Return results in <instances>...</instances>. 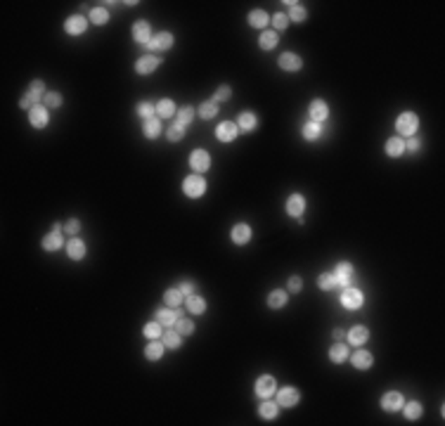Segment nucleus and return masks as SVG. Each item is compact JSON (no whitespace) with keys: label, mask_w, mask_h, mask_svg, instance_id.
<instances>
[{"label":"nucleus","mask_w":445,"mask_h":426,"mask_svg":"<svg viewBox=\"0 0 445 426\" xmlns=\"http://www.w3.org/2000/svg\"><path fill=\"white\" fill-rule=\"evenodd\" d=\"M163 298H166V303H168L171 308H178L180 303H183V292H180V289H168Z\"/></svg>","instance_id":"obj_40"},{"label":"nucleus","mask_w":445,"mask_h":426,"mask_svg":"<svg viewBox=\"0 0 445 426\" xmlns=\"http://www.w3.org/2000/svg\"><path fill=\"white\" fill-rule=\"evenodd\" d=\"M145 355H147V360H159L163 355V344H159L157 339H152V344L147 346Z\"/></svg>","instance_id":"obj_34"},{"label":"nucleus","mask_w":445,"mask_h":426,"mask_svg":"<svg viewBox=\"0 0 445 426\" xmlns=\"http://www.w3.org/2000/svg\"><path fill=\"white\" fill-rule=\"evenodd\" d=\"M171 45H173V36H171V33H166V31H159L154 38L149 40L147 48H154V50H168Z\"/></svg>","instance_id":"obj_15"},{"label":"nucleus","mask_w":445,"mask_h":426,"mask_svg":"<svg viewBox=\"0 0 445 426\" xmlns=\"http://www.w3.org/2000/svg\"><path fill=\"white\" fill-rule=\"evenodd\" d=\"M346 336H348V341H351L353 346H363L365 341L369 339V332H367V327H363V324H355Z\"/></svg>","instance_id":"obj_16"},{"label":"nucleus","mask_w":445,"mask_h":426,"mask_svg":"<svg viewBox=\"0 0 445 426\" xmlns=\"http://www.w3.org/2000/svg\"><path fill=\"white\" fill-rule=\"evenodd\" d=\"M43 102H45V106H59L62 105V95L59 93H45L43 95Z\"/></svg>","instance_id":"obj_49"},{"label":"nucleus","mask_w":445,"mask_h":426,"mask_svg":"<svg viewBox=\"0 0 445 426\" xmlns=\"http://www.w3.org/2000/svg\"><path fill=\"white\" fill-rule=\"evenodd\" d=\"M173 327H176V332L180 334V336H183V334H192V332H194V324H192L189 320H185L183 315L176 320V324H173Z\"/></svg>","instance_id":"obj_42"},{"label":"nucleus","mask_w":445,"mask_h":426,"mask_svg":"<svg viewBox=\"0 0 445 426\" xmlns=\"http://www.w3.org/2000/svg\"><path fill=\"white\" fill-rule=\"evenodd\" d=\"M320 133H322V131H320V123H315V121H311V123H306V126H303V137H306V140H317V137H320Z\"/></svg>","instance_id":"obj_36"},{"label":"nucleus","mask_w":445,"mask_h":426,"mask_svg":"<svg viewBox=\"0 0 445 426\" xmlns=\"http://www.w3.org/2000/svg\"><path fill=\"white\" fill-rule=\"evenodd\" d=\"M183 192L192 197V199H199L204 192H206V183H204L202 175H187L185 183H183Z\"/></svg>","instance_id":"obj_1"},{"label":"nucleus","mask_w":445,"mask_h":426,"mask_svg":"<svg viewBox=\"0 0 445 426\" xmlns=\"http://www.w3.org/2000/svg\"><path fill=\"white\" fill-rule=\"evenodd\" d=\"M280 67H282L284 71H298V69H301V57L294 54V53L280 54Z\"/></svg>","instance_id":"obj_18"},{"label":"nucleus","mask_w":445,"mask_h":426,"mask_svg":"<svg viewBox=\"0 0 445 426\" xmlns=\"http://www.w3.org/2000/svg\"><path fill=\"white\" fill-rule=\"evenodd\" d=\"M381 407H384L386 412H395V410H400V407H403V396H400L398 391H389V393H384V398H381Z\"/></svg>","instance_id":"obj_7"},{"label":"nucleus","mask_w":445,"mask_h":426,"mask_svg":"<svg viewBox=\"0 0 445 426\" xmlns=\"http://www.w3.org/2000/svg\"><path fill=\"white\" fill-rule=\"evenodd\" d=\"M189 166H192L197 173L209 171V166H211V157H209V152H204V149H194V152H192V157H189Z\"/></svg>","instance_id":"obj_4"},{"label":"nucleus","mask_w":445,"mask_h":426,"mask_svg":"<svg viewBox=\"0 0 445 426\" xmlns=\"http://www.w3.org/2000/svg\"><path fill=\"white\" fill-rule=\"evenodd\" d=\"M405 417H407V419H419V417H421V402H417V400L407 402V405H405Z\"/></svg>","instance_id":"obj_41"},{"label":"nucleus","mask_w":445,"mask_h":426,"mask_svg":"<svg viewBox=\"0 0 445 426\" xmlns=\"http://www.w3.org/2000/svg\"><path fill=\"white\" fill-rule=\"evenodd\" d=\"M64 28H67V33H71V36H81L83 31L88 28V22H85V17H81V14H74V17L67 19Z\"/></svg>","instance_id":"obj_9"},{"label":"nucleus","mask_w":445,"mask_h":426,"mask_svg":"<svg viewBox=\"0 0 445 426\" xmlns=\"http://www.w3.org/2000/svg\"><path fill=\"white\" fill-rule=\"evenodd\" d=\"M176 123L180 128H187V123L194 119V106H183V109H178L176 111Z\"/></svg>","instance_id":"obj_25"},{"label":"nucleus","mask_w":445,"mask_h":426,"mask_svg":"<svg viewBox=\"0 0 445 426\" xmlns=\"http://www.w3.org/2000/svg\"><path fill=\"white\" fill-rule=\"evenodd\" d=\"M28 93H33V95H38V97H43V95H45V83H43V80H33V83L28 85Z\"/></svg>","instance_id":"obj_52"},{"label":"nucleus","mask_w":445,"mask_h":426,"mask_svg":"<svg viewBox=\"0 0 445 426\" xmlns=\"http://www.w3.org/2000/svg\"><path fill=\"white\" fill-rule=\"evenodd\" d=\"M334 277H337V284L339 287H351L353 282V266L351 263H339L337 266V272H334Z\"/></svg>","instance_id":"obj_8"},{"label":"nucleus","mask_w":445,"mask_h":426,"mask_svg":"<svg viewBox=\"0 0 445 426\" xmlns=\"http://www.w3.org/2000/svg\"><path fill=\"white\" fill-rule=\"evenodd\" d=\"M187 308L194 313V315H202L204 310H206V301H204L202 296L192 293V296H187Z\"/></svg>","instance_id":"obj_29"},{"label":"nucleus","mask_w":445,"mask_h":426,"mask_svg":"<svg viewBox=\"0 0 445 426\" xmlns=\"http://www.w3.org/2000/svg\"><path fill=\"white\" fill-rule=\"evenodd\" d=\"M405 147H407L410 152H417L419 147H421V142H419L417 137H410V140H407V145H405Z\"/></svg>","instance_id":"obj_56"},{"label":"nucleus","mask_w":445,"mask_h":426,"mask_svg":"<svg viewBox=\"0 0 445 426\" xmlns=\"http://www.w3.org/2000/svg\"><path fill=\"white\" fill-rule=\"evenodd\" d=\"M417 126H419L417 114H412V111H405V114H400V116H398V121H395V131H398L400 135H415Z\"/></svg>","instance_id":"obj_2"},{"label":"nucleus","mask_w":445,"mask_h":426,"mask_svg":"<svg viewBox=\"0 0 445 426\" xmlns=\"http://www.w3.org/2000/svg\"><path fill=\"white\" fill-rule=\"evenodd\" d=\"M249 240H251V227L249 225L237 223V225L232 227V241H235V244H246Z\"/></svg>","instance_id":"obj_20"},{"label":"nucleus","mask_w":445,"mask_h":426,"mask_svg":"<svg viewBox=\"0 0 445 426\" xmlns=\"http://www.w3.org/2000/svg\"><path fill=\"white\" fill-rule=\"evenodd\" d=\"M298 400H301V393H298L296 388H291V386L282 388V391H280V396H277V402H280L282 407H294Z\"/></svg>","instance_id":"obj_10"},{"label":"nucleus","mask_w":445,"mask_h":426,"mask_svg":"<svg viewBox=\"0 0 445 426\" xmlns=\"http://www.w3.org/2000/svg\"><path fill=\"white\" fill-rule=\"evenodd\" d=\"M216 135L220 142H232L235 137H237V126L235 123H220L216 128Z\"/></svg>","instance_id":"obj_17"},{"label":"nucleus","mask_w":445,"mask_h":426,"mask_svg":"<svg viewBox=\"0 0 445 426\" xmlns=\"http://www.w3.org/2000/svg\"><path fill=\"white\" fill-rule=\"evenodd\" d=\"M353 365H355L358 370H369V367H372V355H369L367 350H355V353H353Z\"/></svg>","instance_id":"obj_23"},{"label":"nucleus","mask_w":445,"mask_h":426,"mask_svg":"<svg viewBox=\"0 0 445 426\" xmlns=\"http://www.w3.org/2000/svg\"><path fill=\"white\" fill-rule=\"evenodd\" d=\"M159 67V57H152V54H147V57H140L137 62H135V71L137 74H152L154 69Z\"/></svg>","instance_id":"obj_12"},{"label":"nucleus","mask_w":445,"mask_h":426,"mask_svg":"<svg viewBox=\"0 0 445 426\" xmlns=\"http://www.w3.org/2000/svg\"><path fill=\"white\" fill-rule=\"evenodd\" d=\"M216 114H218L216 102H204V105L199 106V116H202V119H213Z\"/></svg>","instance_id":"obj_43"},{"label":"nucleus","mask_w":445,"mask_h":426,"mask_svg":"<svg viewBox=\"0 0 445 426\" xmlns=\"http://www.w3.org/2000/svg\"><path fill=\"white\" fill-rule=\"evenodd\" d=\"M343 336H346V334H343V329H334V339H337V341H341Z\"/></svg>","instance_id":"obj_57"},{"label":"nucleus","mask_w":445,"mask_h":426,"mask_svg":"<svg viewBox=\"0 0 445 426\" xmlns=\"http://www.w3.org/2000/svg\"><path fill=\"white\" fill-rule=\"evenodd\" d=\"M38 100H41V97H38V95H33V93H24V97H22V100H19V105L24 106V109H33V106H36V102H38Z\"/></svg>","instance_id":"obj_47"},{"label":"nucleus","mask_w":445,"mask_h":426,"mask_svg":"<svg viewBox=\"0 0 445 426\" xmlns=\"http://www.w3.org/2000/svg\"><path fill=\"white\" fill-rule=\"evenodd\" d=\"M133 38L140 43V45H145L147 48L149 40H152V33H149V24L147 22H135L133 27Z\"/></svg>","instance_id":"obj_13"},{"label":"nucleus","mask_w":445,"mask_h":426,"mask_svg":"<svg viewBox=\"0 0 445 426\" xmlns=\"http://www.w3.org/2000/svg\"><path fill=\"white\" fill-rule=\"evenodd\" d=\"M275 391H277V386H275V379H272L270 374L258 376V381H256V396L258 398H270Z\"/></svg>","instance_id":"obj_5"},{"label":"nucleus","mask_w":445,"mask_h":426,"mask_svg":"<svg viewBox=\"0 0 445 426\" xmlns=\"http://www.w3.org/2000/svg\"><path fill=\"white\" fill-rule=\"evenodd\" d=\"M67 253L69 258H74V261H81L83 256H85V244L81 240H71L67 244Z\"/></svg>","instance_id":"obj_22"},{"label":"nucleus","mask_w":445,"mask_h":426,"mask_svg":"<svg viewBox=\"0 0 445 426\" xmlns=\"http://www.w3.org/2000/svg\"><path fill=\"white\" fill-rule=\"evenodd\" d=\"M107 19H109V12L105 10V7H95V10H90V22L93 24H107Z\"/></svg>","instance_id":"obj_39"},{"label":"nucleus","mask_w":445,"mask_h":426,"mask_svg":"<svg viewBox=\"0 0 445 426\" xmlns=\"http://www.w3.org/2000/svg\"><path fill=\"white\" fill-rule=\"evenodd\" d=\"M329 358L334 360V362H343V360L348 358V348L343 346V344H334V346L329 348Z\"/></svg>","instance_id":"obj_33"},{"label":"nucleus","mask_w":445,"mask_h":426,"mask_svg":"<svg viewBox=\"0 0 445 426\" xmlns=\"http://www.w3.org/2000/svg\"><path fill=\"white\" fill-rule=\"evenodd\" d=\"M287 5H291V12H289V19H294V22H303L308 12H306V7L303 5H298V2H287Z\"/></svg>","instance_id":"obj_38"},{"label":"nucleus","mask_w":445,"mask_h":426,"mask_svg":"<svg viewBox=\"0 0 445 426\" xmlns=\"http://www.w3.org/2000/svg\"><path fill=\"white\" fill-rule=\"evenodd\" d=\"M166 135H168V140H171V142H178V140H183V135H185V128H180L178 123H173V126H168Z\"/></svg>","instance_id":"obj_45"},{"label":"nucleus","mask_w":445,"mask_h":426,"mask_svg":"<svg viewBox=\"0 0 445 426\" xmlns=\"http://www.w3.org/2000/svg\"><path fill=\"white\" fill-rule=\"evenodd\" d=\"M28 121L33 128H45L48 126V106L36 105L33 109H28Z\"/></svg>","instance_id":"obj_6"},{"label":"nucleus","mask_w":445,"mask_h":426,"mask_svg":"<svg viewBox=\"0 0 445 426\" xmlns=\"http://www.w3.org/2000/svg\"><path fill=\"white\" fill-rule=\"evenodd\" d=\"M363 292L360 289H355V287H346L343 289V293H341V303H343V308H348V310H358V308L363 306Z\"/></svg>","instance_id":"obj_3"},{"label":"nucleus","mask_w":445,"mask_h":426,"mask_svg":"<svg viewBox=\"0 0 445 426\" xmlns=\"http://www.w3.org/2000/svg\"><path fill=\"white\" fill-rule=\"evenodd\" d=\"M317 284H320V289H324V292H329V289H337V277H334L332 272H324V275H320V277H317Z\"/></svg>","instance_id":"obj_37"},{"label":"nucleus","mask_w":445,"mask_h":426,"mask_svg":"<svg viewBox=\"0 0 445 426\" xmlns=\"http://www.w3.org/2000/svg\"><path fill=\"white\" fill-rule=\"evenodd\" d=\"M137 114L147 121V119H152V114H154V106L149 105V102H140V105H137Z\"/></svg>","instance_id":"obj_50"},{"label":"nucleus","mask_w":445,"mask_h":426,"mask_svg":"<svg viewBox=\"0 0 445 426\" xmlns=\"http://www.w3.org/2000/svg\"><path fill=\"white\" fill-rule=\"evenodd\" d=\"M249 24L254 28H263L268 24V14L263 12V10H254V12H249Z\"/></svg>","instance_id":"obj_32"},{"label":"nucleus","mask_w":445,"mask_h":426,"mask_svg":"<svg viewBox=\"0 0 445 426\" xmlns=\"http://www.w3.org/2000/svg\"><path fill=\"white\" fill-rule=\"evenodd\" d=\"M157 114H159V119H171V116L176 114L173 100H161V102L157 105Z\"/></svg>","instance_id":"obj_28"},{"label":"nucleus","mask_w":445,"mask_h":426,"mask_svg":"<svg viewBox=\"0 0 445 426\" xmlns=\"http://www.w3.org/2000/svg\"><path fill=\"white\" fill-rule=\"evenodd\" d=\"M306 211V201L301 194H291L289 199H287V213L289 215H294V218H301V213Z\"/></svg>","instance_id":"obj_14"},{"label":"nucleus","mask_w":445,"mask_h":426,"mask_svg":"<svg viewBox=\"0 0 445 426\" xmlns=\"http://www.w3.org/2000/svg\"><path fill=\"white\" fill-rule=\"evenodd\" d=\"M405 152V142L400 140V137H391L389 142H386V154L389 157H400Z\"/></svg>","instance_id":"obj_30"},{"label":"nucleus","mask_w":445,"mask_h":426,"mask_svg":"<svg viewBox=\"0 0 445 426\" xmlns=\"http://www.w3.org/2000/svg\"><path fill=\"white\" fill-rule=\"evenodd\" d=\"M256 126H258L256 114H251V111H244V114H239V121H237V128H242V131H254Z\"/></svg>","instance_id":"obj_24"},{"label":"nucleus","mask_w":445,"mask_h":426,"mask_svg":"<svg viewBox=\"0 0 445 426\" xmlns=\"http://www.w3.org/2000/svg\"><path fill=\"white\" fill-rule=\"evenodd\" d=\"M154 318H157V322H159L161 327H173V324H176V320L180 318V310H176V308H171V310H168V308H166V310L159 308Z\"/></svg>","instance_id":"obj_11"},{"label":"nucleus","mask_w":445,"mask_h":426,"mask_svg":"<svg viewBox=\"0 0 445 426\" xmlns=\"http://www.w3.org/2000/svg\"><path fill=\"white\" fill-rule=\"evenodd\" d=\"M230 95H232V90H230V85H220L216 90V95H213V102L216 105H220V102H225V100H230Z\"/></svg>","instance_id":"obj_48"},{"label":"nucleus","mask_w":445,"mask_h":426,"mask_svg":"<svg viewBox=\"0 0 445 426\" xmlns=\"http://www.w3.org/2000/svg\"><path fill=\"white\" fill-rule=\"evenodd\" d=\"M64 230H67L69 235H76V232H79V230H81V223H79V220H74V218H71V220H67V223H64Z\"/></svg>","instance_id":"obj_53"},{"label":"nucleus","mask_w":445,"mask_h":426,"mask_svg":"<svg viewBox=\"0 0 445 426\" xmlns=\"http://www.w3.org/2000/svg\"><path fill=\"white\" fill-rule=\"evenodd\" d=\"M145 336H149V339H159L161 336V324L154 320V322H149V324H145Z\"/></svg>","instance_id":"obj_46"},{"label":"nucleus","mask_w":445,"mask_h":426,"mask_svg":"<svg viewBox=\"0 0 445 426\" xmlns=\"http://www.w3.org/2000/svg\"><path fill=\"white\" fill-rule=\"evenodd\" d=\"M327 114H329V109H327V105H324V100H313L311 119L315 121V123H322V121L327 119Z\"/></svg>","instance_id":"obj_19"},{"label":"nucleus","mask_w":445,"mask_h":426,"mask_svg":"<svg viewBox=\"0 0 445 426\" xmlns=\"http://www.w3.org/2000/svg\"><path fill=\"white\" fill-rule=\"evenodd\" d=\"M277 402H261V410H258V414L263 417V419H275L277 417Z\"/></svg>","instance_id":"obj_35"},{"label":"nucleus","mask_w":445,"mask_h":426,"mask_svg":"<svg viewBox=\"0 0 445 426\" xmlns=\"http://www.w3.org/2000/svg\"><path fill=\"white\" fill-rule=\"evenodd\" d=\"M258 45H261L263 50H272V48L277 45V33H275V31H263L261 38H258Z\"/></svg>","instance_id":"obj_31"},{"label":"nucleus","mask_w":445,"mask_h":426,"mask_svg":"<svg viewBox=\"0 0 445 426\" xmlns=\"http://www.w3.org/2000/svg\"><path fill=\"white\" fill-rule=\"evenodd\" d=\"M142 131H145V137L154 140V137H159V133H161V123H159V119H147L145 126H142Z\"/></svg>","instance_id":"obj_27"},{"label":"nucleus","mask_w":445,"mask_h":426,"mask_svg":"<svg viewBox=\"0 0 445 426\" xmlns=\"http://www.w3.org/2000/svg\"><path fill=\"white\" fill-rule=\"evenodd\" d=\"M163 346H166V348H178V346H180V334H178L176 329H168L166 336H163Z\"/></svg>","instance_id":"obj_44"},{"label":"nucleus","mask_w":445,"mask_h":426,"mask_svg":"<svg viewBox=\"0 0 445 426\" xmlns=\"http://www.w3.org/2000/svg\"><path fill=\"white\" fill-rule=\"evenodd\" d=\"M62 246V232H48L43 237V249L45 251H57Z\"/></svg>","instance_id":"obj_21"},{"label":"nucleus","mask_w":445,"mask_h":426,"mask_svg":"<svg viewBox=\"0 0 445 426\" xmlns=\"http://www.w3.org/2000/svg\"><path fill=\"white\" fill-rule=\"evenodd\" d=\"M301 287H303V282H301V277H291V280H289V292L298 293V292H301Z\"/></svg>","instance_id":"obj_54"},{"label":"nucleus","mask_w":445,"mask_h":426,"mask_svg":"<svg viewBox=\"0 0 445 426\" xmlns=\"http://www.w3.org/2000/svg\"><path fill=\"white\" fill-rule=\"evenodd\" d=\"M178 289L185 293V296H192V293H194V284H192V282H183V284H180Z\"/></svg>","instance_id":"obj_55"},{"label":"nucleus","mask_w":445,"mask_h":426,"mask_svg":"<svg viewBox=\"0 0 445 426\" xmlns=\"http://www.w3.org/2000/svg\"><path fill=\"white\" fill-rule=\"evenodd\" d=\"M284 303H287V292H282V289H275V292L268 296V306L272 308V310L284 308Z\"/></svg>","instance_id":"obj_26"},{"label":"nucleus","mask_w":445,"mask_h":426,"mask_svg":"<svg viewBox=\"0 0 445 426\" xmlns=\"http://www.w3.org/2000/svg\"><path fill=\"white\" fill-rule=\"evenodd\" d=\"M272 24H275V28L282 31V28L289 27V17H287V14H275V17H272Z\"/></svg>","instance_id":"obj_51"}]
</instances>
